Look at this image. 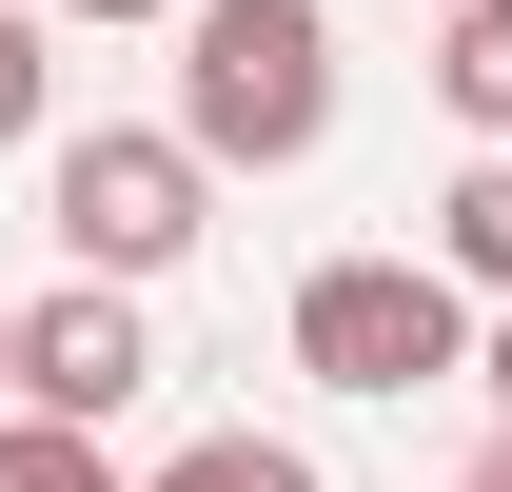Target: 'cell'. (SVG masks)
<instances>
[{
  "label": "cell",
  "mask_w": 512,
  "mask_h": 492,
  "mask_svg": "<svg viewBox=\"0 0 512 492\" xmlns=\"http://www.w3.org/2000/svg\"><path fill=\"white\" fill-rule=\"evenodd\" d=\"M178 138L217 178H296L335 138V20L316 0H178Z\"/></svg>",
  "instance_id": "cell-1"
},
{
  "label": "cell",
  "mask_w": 512,
  "mask_h": 492,
  "mask_svg": "<svg viewBox=\"0 0 512 492\" xmlns=\"http://www.w3.org/2000/svg\"><path fill=\"white\" fill-rule=\"evenodd\" d=\"M40 217H60L79 276H178V256L217 237V158H197L178 119H158V138L99 119V138H60V158H40Z\"/></svg>",
  "instance_id": "cell-2"
},
{
  "label": "cell",
  "mask_w": 512,
  "mask_h": 492,
  "mask_svg": "<svg viewBox=\"0 0 512 492\" xmlns=\"http://www.w3.org/2000/svg\"><path fill=\"white\" fill-rule=\"evenodd\" d=\"M296 374L316 394H434V374H473V296L434 256H316L296 276Z\"/></svg>",
  "instance_id": "cell-3"
},
{
  "label": "cell",
  "mask_w": 512,
  "mask_h": 492,
  "mask_svg": "<svg viewBox=\"0 0 512 492\" xmlns=\"http://www.w3.org/2000/svg\"><path fill=\"white\" fill-rule=\"evenodd\" d=\"M138 394H158L138 276H60V296H20V414H79V433H119Z\"/></svg>",
  "instance_id": "cell-4"
},
{
  "label": "cell",
  "mask_w": 512,
  "mask_h": 492,
  "mask_svg": "<svg viewBox=\"0 0 512 492\" xmlns=\"http://www.w3.org/2000/svg\"><path fill=\"white\" fill-rule=\"evenodd\" d=\"M434 99L473 138H512V0H434Z\"/></svg>",
  "instance_id": "cell-5"
},
{
  "label": "cell",
  "mask_w": 512,
  "mask_h": 492,
  "mask_svg": "<svg viewBox=\"0 0 512 492\" xmlns=\"http://www.w3.org/2000/svg\"><path fill=\"white\" fill-rule=\"evenodd\" d=\"M434 276L453 296H512V158H473V178L434 197Z\"/></svg>",
  "instance_id": "cell-6"
},
{
  "label": "cell",
  "mask_w": 512,
  "mask_h": 492,
  "mask_svg": "<svg viewBox=\"0 0 512 492\" xmlns=\"http://www.w3.org/2000/svg\"><path fill=\"white\" fill-rule=\"evenodd\" d=\"M0 492H138V473H119L79 414H20V394H0Z\"/></svg>",
  "instance_id": "cell-7"
},
{
  "label": "cell",
  "mask_w": 512,
  "mask_h": 492,
  "mask_svg": "<svg viewBox=\"0 0 512 492\" xmlns=\"http://www.w3.org/2000/svg\"><path fill=\"white\" fill-rule=\"evenodd\" d=\"M138 492H316V453H296V433H197V453H158Z\"/></svg>",
  "instance_id": "cell-8"
},
{
  "label": "cell",
  "mask_w": 512,
  "mask_h": 492,
  "mask_svg": "<svg viewBox=\"0 0 512 492\" xmlns=\"http://www.w3.org/2000/svg\"><path fill=\"white\" fill-rule=\"evenodd\" d=\"M40 40H60V20H40V0H0V138H40V79H60Z\"/></svg>",
  "instance_id": "cell-9"
},
{
  "label": "cell",
  "mask_w": 512,
  "mask_h": 492,
  "mask_svg": "<svg viewBox=\"0 0 512 492\" xmlns=\"http://www.w3.org/2000/svg\"><path fill=\"white\" fill-rule=\"evenodd\" d=\"M473 394H512V296H493V335H473Z\"/></svg>",
  "instance_id": "cell-10"
},
{
  "label": "cell",
  "mask_w": 512,
  "mask_h": 492,
  "mask_svg": "<svg viewBox=\"0 0 512 492\" xmlns=\"http://www.w3.org/2000/svg\"><path fill=\"white\" fill-rule=\"evenodd\" d=\"M40 20H178V0H40Z\"/></svg>",
  "instance_id": "cell-11"
},
{
  "label": "cell",
  "mask_w": 512,
  "mask_h": 492,
  "mask_svg": "<svg viewBox=\"0 0 512 492\" xmlns=\"http://www.w3.org/2000/svg\"><path fill=\"white\" fill-rule=\"evenodd\" d=\"M473 492H512V394H493V453H473Z\"/></svg>",
  "instance_id": "cell-12"
},
{
  "label": "cell",
  "mask_w": 512,
  "mask_h": 492,
  "mask_svg": "<svg viewBox=\"0 0 512 492\" xmlns=\"http://www.w3.org/2000/svg\"><path fill=\"white\" fill-rule=\"evenodd\" d=\"M0 394H20V296H0Z\"/></svg>",
  "instance_id": "cell-13"
},
{
  "label": "cell",
  "mask_w": 512,
  "mask_h": 492,
  "mask_svg": "<svg viewBox=\"0 0 512 492\" xmlns=\"http://www.w3.org/2000/svg\"><path fill=\"white\" fill-rule=\"evenodd\" d=\"M414 20H434V0H414Z\"/></svg>",
  "instance_id": "cell-14"
},
{
  "label": "cell",
  "mask_w": 512,
  "mask_h": 492,
  "mask_svg": "<svg viewBox=\"0 0 512 492\" xmlns=\"http://www.w3.org/2000/svg\"><path fill=\"white\" fill-rule=\"evenodd\" d=\"M453 492H473V473H453Z\"/></svg>",
  "instance_id": "cell-15"
}]
</instances>
